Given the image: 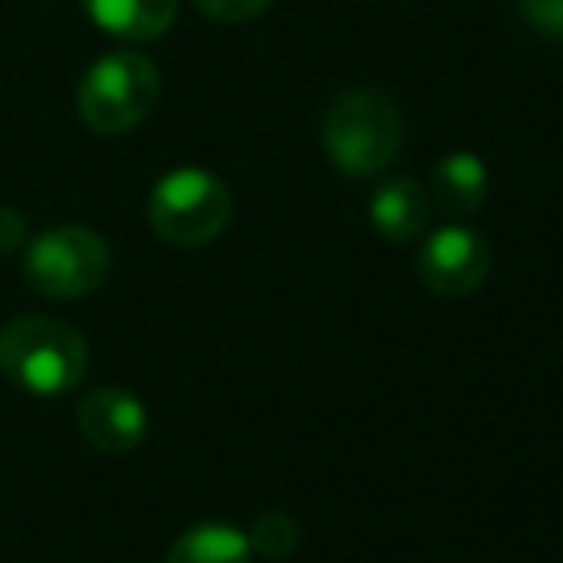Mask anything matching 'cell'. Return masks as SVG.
Segmentation results:
<instances>
[{
  "instance_id": "3957f363",
  "label": "cell",
  "mask_w": 563,
  "mask_h": 563,
  "mask_svg": "<svg viewBox=\"0 0 563 563\" xmlns=\"http://www.w3.org/2000/svg\"><path fill=\"white\" fill-rule=\"evenodd\" d=\"M162 74L146 54L115 51L92 62L77 89V115L97 134H126L154 112Z\"/></svg>"
},
{
  "instance_id": "9c48e42d",
  "label": "cell",
  "mask_w": 563,
  "mask_h": 563,
  "mask_svg": "<svg viewBox=\"0 0 563 563\" xmlns=\"http://www.w3.org/2000/svg\"><path fill=\"white\" fill-rule=\"evenodd\" d=\"M487 185L490 173L483 165L479 154H467V150H452L433 165L430 177V203L438 211H445L452 219H464L472 211H479V203L487 200Z\"/></svg>"
},
{
  "instance_id": "7c38bea8",
  "label": "cell",
  "mask_w": 563,
  "mask_h": 563,
  "mask_svg": "<svg viewBox=\"0 0 563 563\" xmlns=\"http://www.w3.org/2000/svg\"><path fill=\"white\" fill-rule=\"evenodd\" d=\"M245 537H250L253 552H261L268 560H284L299 549V521L284 510H268L253 521V529Z\"/></svg>"
},
{
  "instance_id": "8fae6325",
  "label": "cell",
  "mask_w": 563,
  "mask_h": 563,
  "mask_svg": "<svg viewBox=\"0 0 563 563\" xmlns=\"http://www.w3.org/2000/svg\"><path fill=\"white\" fill-rule=\"evenodd\" d=\"M253 549L242 529L227 521H200L177 537L165 563H250Z\"/></svg>"
},
{
  "instance_id": "8992f818",
  "label": "cell",
  "mask_w": 563,
  "mask_h": 563,
  "mask_svg": "<svg viewBox=\"0 0 563 563\" xmlns=\"http://www.w3.org/2000/svg\"><path fill=\"white\" fill-rule=\"evenodd\" d=\"M490 273V245L472 227H441L418 250V280L433 296L464 299Z\"/></svg>"
},
{
  "instance_id": "6da1fadb",
  "label": "cell",
  "mask_w": 563,
  "mask_h": 563,
  "mask_svg": "<svg viewBox=\"0 0 563 563\" xmlns=\"http://www.w3.org/2000/svg\"><path fill=\"white\" fill-rule=\"evenodd\" d=\"M407 126L391 97L376 89H349L322 115V150L349 177H376L399 157Z\"/></svg>"
},
{
  "instance_id": "30bf717a",
  "label": "cell",
  "mask_w": 563,
  "mask_h": 563,
  "mask_svg": "<svg viewBox=\"0 0 563 563\" xmlns=\"http://www.w3.org/2000/svg\"><path fill=\"white\" fill-rule=\"evenodd\" d=\"M89 20L123 43H154L177 23V0H81Z\"/></svg>"
},
{
  "instance_id": "52a82bcc",
  "label": "cell",
  "mask_w": 563,
  "mask_h": 563,
  "mask_svg": "<svg viewBox=\"0 0 563 563\" xmlns=\"http://www.w3.org/2000/svg\"><path fill=\"white\" fill-rule=\"evenodd\" d=\"M77 426L85 441L108 456L134 452L146 438V407L123 387H97L77 407Z\"/></svg>"
},
{
  "instance_id": "5bb4252c",
  "label": "cell",
  "mask_w": 563,
  "mask_h": 563,
  "mask_svg": "<svg viewBox=\"0 0 563 563\" xmlns=\"http://www.w3.org/2000/svg\"><path fill=\"white\" fill-rule=\"evenodd\" d=\"M518 8L529 27L563 43V0H518Z\"/></svg>"
},
{
  "instance_id": "7a4b0ae2",
  "label": "cell",
  "mask_w": 563,
  "mask_h": 563,
  "mask_svg": "<svg viewBox=\"0 0 563 563\" xmlns=\"http://www.w3.org/2000/svg\"><path fill=\"white\" fill-rule=\"evenodd\" d=\"M85 368H89V345L66 322L23 314L0 330V372L20 391L62 395L81 384Z\"/></svg>"
},
{
  "instance_id": "277c9868",
  "label": "cell",
  "mask_w": 563,
  "mask_h": 563,
  "mask_svg": "<svg viewBox=\"0 0 563 563\" xmlns=\"http://www.w3.org/2000/svg\"><path fill=\"white\" fill-rule=\"evenodd\" d=\"M150 227L157 238L180 250L216 242L230 227L234 200L230 188L208 169H173L150 192Z\"/></svg>"
},
{
  "instance_id": "ba28073f",
  "label": "cell",
  "mask_w": 563,
  "mask_h": 563,
  "mask_svg": "<svg viewBox=\"0 0 563 563\" xmlns=\"http://www.w3.org/2000/svg\"><path fill=\"white\" fill-rule=\"evenodd\" d=\"M430 216H433L430 192L415 177H387L368 200V219L376 227V234L399 245L415 242L430 227Z\"/></svg>"
},
{
  "instance_id": "4fadbf2b",
  "label": "cell",
  "mask_w": 563,
  "mask_h": 563,
  "mask_svg": "<svg viewBox=\"0 0 563 563\" xmlns=\"http://www.w3.org/2000/svg\"><path fill=\"white\" fill-rule=\"evenodd\" d=\"M192 4L219 23H242V20H253V15L268 12L276 0H192Z\"/></svg>"
},
{
  "instance_id": "9a60e30c",
  "label": "cell",
  "mask_w": 563,
  "mask_h": 563,
  "mask_svg": "<svg viewBox=\"0 0 563 563\" xmlns=\"http://www.w3.org/2000/svg\"><path fill=\"white\" fill-rule=\"evenodd\" d=\"M27 242V219L15 208H0V253H15Z\"/></svg>"
},
{
  "instance_id": "5b68a950",
  "label": "cell",
  "mask_w": 563,
  "mask_h": 563,
  "mask_svg": "<svg viewBox=\"0 0 563 563\" xmlns=\"http://www.w3.org/2000/svg\"><path fill=\"white\" fill-rule=\"evenodd\" d=\"M23 276L38 296L81 299L112 276V250L89 227H51L23 253Z\"/></svg>"
}]
</instances>
